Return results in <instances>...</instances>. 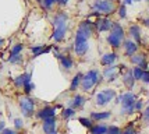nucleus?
<instances>
[{
	"instance_id": "46",
	"label": "nucleus",
	"mask_w": 149,
	"mask_h": 134,
	"mask_svg": "<svg viewBox=\"0 0 149 134\" xmlns=\"http://www.w3.org/2000/svg\"><path fill=\"white\" fill-rule=\"evenodd\" d=\"M1 45H4V39L3 38H0V46H1Z\"/></svg>"
},
{
	"instance_id": "1",
	"label": "nucleus",
	"mask_w": 149,
	"mask_h": 134,
	"mask_svg": "<svg viewBox=\"0 0 149 134\" xmlns=\"http://www.w3.org/2000/svg\"><path fill=\"white\" fill-rule=\"evenodd\" d=\"M67 21H68V15L64 11H60L53 17V39L56 42H61L65 38V32H67Z\"/></svg>"
},
{
	"instance_id": "48",
	"label": "nucleus",
	"mask_w": 149,
	"mask_h": 134,
	"mask_svg": "<svg viewBox=\"0 0 149 134\" xmlns=\"http://www.w3.org/2000/svg\"><path fill=\"white\" fill-rule=\"evenodd\" d=\"M132 1H142V0H132Z\"/></svg>"
},
{
	"instance_id": "25",
	"label": "nucleus",
	"mask_w": 149,
	"mask_h": 134,
	"mask_svg": "<svg viewBox=\"0 0 149 134\" xmlns=\"http://www.w3.org/2000/svg\"><path fill=\"white\" fill-rule=\"evenodd\" d=\"M81 78H82V73H78L74 76V78L71 80V85H70V89L71 91H75V89L79 87V84H81Z\"/></svg>"
},
{
	"instance_id": "40",
	"label": "nucleus",
	"mask_w": 149,
	"mask_h": 134,
	"mask_svg": "<svg viewBox=\"0 0 149 134\" xmlns=\"http://www.w3.org/2000/svg\"><path fill=\"white\" fill-rule=\"evenodd\" d=\"M14 126H15V130L22 128V120H21V119H15V120H14Z\"/></svg>"
},
{
	"instance_id": "9",
	"label": "nucleus",
	"mask_w": 149,
	"mask_h": 134,
	"mask_svg": "<svg viewBox=\"0 0 149 134\" xmlns=\"http://www.w3.org/2000/svg\"><path fill=\"white\" fill-rule=\"evenodd\" d=\"M54 56L60 60V64H61V67L64 69V70H71L72 67H74V60H72L70 56H64V55H60V53H54Z\"/></svg>"
},
{
	"instance_id": "8",
	"label": "nucleus",
	"mask_w": 149,
	"mask_h": 134,
	"mask_svg": "<svg viewBox=\"0 0 149 134\" xmlns=\"http://www.w3.org/2000/svg\"><path fill=\"white\" fill-rule=\"evenodd\" d=\"M93 25H95L97 32H104V31H109L111 28L113 21H110L109 18H99L96 20V22H93Z\"/></svg>"
},
{
	"instance_id": "23",
	"label": "nucleus",
	"mask_w": 149,
	"mask_h": 134,
	"mask_svg": "<svg viewBox=\"0 0 149 134\" xmlns=\"http://www.w3.org/2000/svg\"><path fill=\"white\" fill-rule=\"evenodd\" d=\"M123 81H124V84L127 85V88H132V87H134L135 80H134V77H132V73H131V71H127V73L124 74Z\"/></svg>"
},
{
	"instance_id": "16",
	"label": "nucleus",
	"mask_w": 149,
	"mask_h": 134,
	"mask_svg": "<svg viewBox=\"0 0 149 134\" xmlns=\"http://www.w3.org/2000/svg\"><path fill=\"white\" fill-rule=\"evenodd\" d=\"M128 31H130V35L138 42V46H139V43H141V28H139V25H138V24H134V25L130 27Z\"/></svg>"
},
{
	"instance_id": "3",
	"label": "nucleus",
	"mask_w": 149,
	"mask_h": 134,
	"mask_svg": "<svg viewBox=\"0 0 149 134\" xmlns=\"http://www.w3.org/2000/svg\"><path fill=\"white\" fill-rule=\"evenodd\" d=\"M118 99H120V103L123 105L121 113H127V115L134 113V102L136 101V96L132 92H124L121 96H118Z\"/></svg>"
},
{
	"instance_id": "22",
	"label": "nucleus",
	"mask_w": 149,
	"mask_h": 134,
	"mask_svg": "<svg viewBox=\"0 0 149 134\" xmlns=\"http://www.w3.org/2000/svg\"><path fill=\"white\" fill-rule=\"evenodd\" d=\"M111 34H114V35H117L118 38L124 39V36H125V32H124L123 27L120 25L118 22H113V25H111Z\"/></svg>"
},
{
	"instance_id": "36",
	"label": "nucleus",
	"mask_w": 149,
	"mask_h": 134,
	"mask_svg": "<svg viewBox=\"0 0 149 134\" xmlns=\"http://www.w3.org/2000/svg\"><path fill=\"white\" fill-rule=\"evenodd\" d=\"M118 15H120V18H125L127 17V13H125V6L121 4L120 8H118Z\"/></svg>"
},
{
	"instance_id": "17",
	"label": "nucleus",
	"mask_w": 149,
	"mask_h": 134,
	"mask_svg": "<svg viewBox=\"0 0 149 134\" xmlns=\"http://www.w3.org/2000/svg\"><path fill=\"white\" fill-rule=\"evenodd\" d=\"M124 39H121V38H118L117 35H114V34H111L110 32V35L107 36V43L110 45L111 48H120L121 46V42H123Z\"/></svg>"
},
{
	"instance_id": "6",
	"label": "nucleus",
	"mask_w": 149,
	"mask_h": 134,
	"mask_svg": "<svg viewBox=\"0 0 149 134\" xmlns=\"http://www.w3.org/2000/svg\"><path fill=\"white\" fill-rule=\"evenodd\" d=\"M114 98H116V91L114 89H103L96 95V103L99 106H103V105H107L110 101H113Z\"/></svg>"
},
{
	"instance_id": "13",
	"label": "nucleus",
	"mask_w": 149,
	"mask_h": 134,
	"mask_svg": "<svg viewBox=\"0 0 149 134\" xmlns=\"http://www.w3.org/2000/svg\"><path fill=\"white\" fill-rule=\"evenodd\" d=\"M42 128H43L45 134L50 133V131H53V130H56V119H54V117H47V119H45V120H43V126H42Z\"/></svg>"
},
{
	"instance_id": "12",
	"label": "nucleus",
	"mask_w": 149,
	"mask_h": 134,
	"mask_svg": "<svg viewBox=\"0 0 149 134\" xmlns=\"http://www.w3.org/2000/svg\"><path fill=\"white\" fill-rule=\"evenodd\" d=\"M124 51H125V56H132L138 51V45L132 41H125L124 42Z\"/></svg>"
},
{
	"instance_id": "15",
	"label": "nucleus",
	"mask_w": 149,
	"mask_h": 134,
	"mask_svg": "<svg viewBox=\"0 0 149 134\" xmlns=\"http://www.w3.org/2000/svg\"><path fill=\"white\" fill-rule=\"evenodd\" d=\"M116 60H117V55L114 52H111V53H106V55L102 56L100 63L103 64V66H110V64H113Z\"/></svg>"
},
{
	"instance_id": "14",
	"label": "nucleus",
	"mask_w": 149,
	"mask_h": 134,
	"mask_svg": "<svg viewBox=\"0 0 149 134\" xmlns=\"http://www.w3.org/2000/svg\"><path fill=\"white\" fill-rule=\"evenodd\" d=\"M29 81H32V80H31V74H29V73H24V74L18 76L15 80H14V84H15V87L22 88V87H24V84L29 83Z\"/></svg>"
},
{
	"instance_id": "43",
	"label": "nucleus",
	"mask_w": 149,
	"mask_h": 134,
	"mask_svg": "<svg viewBox=\"0 0 149 134\" xmlns=\"http://www.w3.org/2000/svg\"><path fill=\"white\" fill-rule=\"evenodd\" d=\"M131 3H132V0H124L123 1L124 6H128V4H131Z\"/></svg>"
},
{
	"instance_id": "41",
	"label": "nucleus",
	"mask_w": 149,
	"mask_h": 134,
	"mask_svg": "<svg viewBox=\"0 0 149 134\" xmlns=\"http://www.w3.org/2000/svg\"><path fill=\"white\" fill-rule=\"evenodd\" d=\"M148 117H149V109H145V110H143V121H145V123L148 121Z\"/></svg>"
},
{
	"instance_id": "11",
	"label": "nucleus",
	"mask_w": 149,
	"mask_h": 134,
	"mask_svg": "<svg viewBox=\"0 0 149 134\" xmlns=\"http://www.w3.org/2000/svg\"><path fill=\"white\" fill-rule=\"evenodd\" d=\"M56 115V108H49V106H46V108L40 109L38 113H36V117L40 119V120H45L47 117H54Z\"/></svg>"
},
{
	"instance_id": "4",
	"label": "nucleus",
	"mask_w": 149,
	"mask_h": 134,
	"mask_svg": "<svg viewBox=\"0 0 149 134\" xmlns=\"http://www.w3.org/2000/svg\"><path fill=\"white\" fill-rule=\"evenodd\" d=\"M19 109L22 112V115L25 117H31L35 112V102L33 99H31L28 95L25 96H21L19 98Z\"/></svg>"
},
{
	"instance_id": "38",
	"label": "nucleus",
	"mask_w": 149,
	"mask_h": 134,
	"mask_svg": "<svg viewBox=\"0 0 149 134\" xmlns=\"http://www.w3.org/2000/svg\"><path fill=\"white\" fill-rule=\"evenodd\" d=\"M141 109H142V101H139V99H138V101L134 102V110H138V112H139Z\"/></svg>"
},
{
	"instance_id": "44",
	"label": "nucleus",
	"mask_w": 149,
	"mask_h": 134,
	"mask_svg": "<svg viewBox=\"0 0 149 134\" xmlns=\"http://www.w3.org/2000/svg\"><path fill=\"white\" fill-rule=\"evenodd\" d=\"M4 127H6V123H4V121H0V131H1Z\"/></svg>"
},
{
	"instance_id": "24",
	"label": "nucleus",
	"mask_w": 149,
	"mask_h": 134,
	"mask_svg": "<svg viewBox=\"0 0 149 134\" xmlns=\"http://www.w3.org/2000/svg\"><path fill=\"white\" fill-rule=\"evenodd\" d=\"M91 133L92 134H107V126H104V124H96V126H92Z\"/></svg>"
},
{
	"instance_id": "21",
	"label": "nucleus",
	"mask_w": 149,
	"mask_h": 134,
	"mask_svg": "<svg viewBox=\"0 0 149 134\" xmlns=\"http://www.w3.org/2000/svg\"><path fill=\"white\" fill-rule=\"evenodd\" d=\"M111 116L110 112H92L91 113V119L92 120H106V119H109Z\"/></svg>"
},
{
	"instance_id": "18",
	"label": "nucleus",
	"mask_w": 149,
	"mask_h": 134,
	"mask_svg": "<svg viewBox=\"0 0 149 134\" xmlns=\"http://www.w3.org/2000/svg\"><path fill=\"white\" fill-rule=\"evenodd\" d=\"M85 103V98L82 95H75L72 98V101H70V108L77 109V108H82Z\"/></svg>"
},
{
	"instance_id": "10",
	"label": "nucleus",
	"mask_w": 149,
	"mask_h": 134,
	"mask_svg": "<svg viewBox=\"0 0 149 134\" xmlns=\"http://www.w3.org/2000/svg\"><path fill=\"white\" fill-rule=\"evenodd\" d=\"M131 62L135 64V66H139L142 70H146L148 69V63H146V56L143 53H138V55H132L130 56Z\"/></svg>"
},
{
	"instance_id": "35",
	"label": "nucleus",
	"mask_w": 149,
	"mask_h": 134,
	"mask_svg": "<svg viewBox=\"0 0 149 134\" xmlns=\"http://www.w3.org/2000/svg\"><path fill=\"white\" fill-rule=\"evenodd\" d=\"M121 134H136V130L132 127V124H130L128 127H125V130Z\"/></svg>"
},
{
	"instance_id": "39",
	"label": "nucleus",
	"mask_w": 149,
	"mask_h": 134,
	"mask_svg": "<svg viewBox=\"0 0 149 134\" xmlns=\"http://www.w3.org/2000/svg\"><path fill=\"white\" fill-rule=\"evenodd\" d=\"M0 134H17V131L15 130H13V128H3L1 131H0Z\"/></svg>"
},
{
	"instance_id": "20",
	"label": "nucleus",
	"mask_w": 149,
	"mask_h": 134,
	"mask_svg": "<svg viewBox=\"0 0 149 134\" xmlns=\"http://www.w3.org/2000/svg\"><path fill=\"white\" fill-rule=\"evenodd\" d=\"M88 49H89L88 42H82V43L74 45V51H75V53H77V56H84L85 53L88 52Z\"/></svg>"
},
{
	"instance_id": "2",
	"label": "nucleus",
	"mask_w": 149,
	"mask_h": 134,
	"mask_svg": "<svg viewBox=\"0 0 149 134\" xmlns=\"http://www.w3.org/2000/svg\"><path fill=\"white\" fill-rule=\"evenodd\" d=\"M99 81V73L97 70H89L86 71L85 74H82V78H81V87L84 91H91L95 85Z\"/></svg>"
},
{
	"instance_id": "34",
	"label": "nucleus",
	"mask_w": 149,
	"mask_h": 134,
	"mask_svg": "<svg viewBox=\"0 0 149 134\" xmlns=\"http://www.w3.org/2000/svg\"><path fill=\"white\" fill-rule=\"evenodd\" d=\"M107 134H121V131L117 126H109L107 127Z\"/></svg>"
},
{
	"instance_id": "28",
	"label": "nucleus",
	"mask_w": 149,
	"mask_h": 134,
	"mask_svg": "<svg viewBox=\"0 0 149 134\" xmlns=\"http://www.w3.org/2000/svg\"><path fill=\"white\" fill-rule=\"evenodd\" d=\"M113 74H117V67L116 66H111L110 64V67H107V69H104L103 71V76L107 78V77H110L113 76Z\"/></svg>"
},
{
	"instance_id": "30",
	"label": "nucleus",
	"mask_w": 149,
	"mask_h": 134,
	"mask_svg": "<svg viewBox=\"0 0 149 134\" xmlns=\"http://www.w3.org/2000/svg\"><path fill=\"white\" fill-rule=\"evenodd\" d=\"M74 115H75V110L72 108H67V109H64V112H63V117H64V119H70V117H72Z\"/></svg>"
},
{
	"instance_id": "26",
	"label": "nucleus",
	"mask_w": 149,
	"mask_h": 134,
	"mask_svg": "<svg viewBox=\"0 0 149 134\" xmlns=\"http://www.w3.org/2000/svg\"><path fill=\"white\" fill-rule=\"evenodd\" d=\"M143 71H145V70H142L139 66H135V67L131 70V73H132V77H134V80H135V81H136V80H138V81L141 80V77H142V74H143Z\"/></svg>"
},
{
	"instance_id": "7",
	"label": "nucleus",
	"mask_w": 149,
	"mask_h": 134,
	"mask_svg": "<svg viewBox=\"0 0 149 134\" xmlns=\"http://www.w3.org/2000/svg\"><path fill=\"white\" fill-rule=\"evenodd\" d=\"M93 28H95L93 22L89 21V20H86V21H82V22L78 25L77 32H79L81 35H84L86 39H89L92 36V34H93Z\"/></svg>"
},
{
	"instance_id": "42",
	"label": "nucleus",
	"mask_w": 149,
	"mask_h": 134,
	"mask_svg": "<svg viewBox=\"0 0 149 134\" xmlns=\"http://www.w3.org/2000/svg\"><path fill=\"white\" fill-rule=\"evenodd\" d=\"M56 3H57L58 6H65L68 3V0H56Z\"/></svg>"
},
{
	"instance_id": "33",
	"label": "nucleus",
	"mask_w": 149,
	"mask_h": 134,
	"mask_svg": "<svg viewBox=\"0 0 149 134\" xmlns=\"http://www.w3.org/2000/svg\"><path fill=\"white\" fill-rule=\"evenodd\" d=\"M21 51H22V45L17 43L11 48V53H10V55H18V53H21Z\"/></svg>"
},
{
	"instance_id": "29",
	"label": "nucleus",
	"mask_w": 149,
	"mask_h": 134,
	"mask_svg": "<svg viewBox=\"0 0 149 134\" xmlns=\"http://www.w3.org/2000/svg\"><path fill=\"white\" fill-rule=\"evenodd\" d=\"M79 123L85 126L86 128H91L93 126V123H92V119H86V117H79Z\"/></svg>"
},
{
	"instance_id": "27",
	"label": "nucleus",
	"mask_w": 149,
	"mask_h": 134,
	"mask_svg": "<svg viewBox=\"0 0 149 134\" xmlns=\"http://www.w3.org/2000/svg\"><path fill=\"white\" fill-rule=\"evenodd\" d=\"M8 62L11 64H21L22 63V56L21 55H10V59H8Z\"/></svg>"
},
{
	"instance_id": "45",
	"label": "nucleus",
	"mask_w": 149,
	"mask_h": 134,
	"mask_svg": "<svg viewBox=\"0 0 149 134\" xmlns=\"http://www.w3.org/2000/svg\"><path fill=\"white\" fill-rule=\"evenodd\" d=\"M143 24H145V25H149V20L145 18V20H143Z\"/></svg>"
},
{
	"instance_id": "5",
	"label": "nucleus",
	"mask_w": 149,
	"mask_h": 134,
	"mask_svg": "<svg viewBox=\"0 0 149 134\" xmlns=\"http://www.w3.org/2000/svg\"><path fill=\"white\" fill-rule=\"evenodd\" d=\"M92 8L96 10L99 14L114 13V4L111 3L110 0H96V1L92 4Z\"/></svg>"
},
{
	"instance_id": "47",
	"label": "nucleus",
	"mask_w": 149,
	"mask_h": 134,
	"mask_svg": "<svg viewBox=\"0 0 149 134\" xmlns=\"http://www.w3.org/2000/svg\"><path fill=\"white\" fill-rule=\"evenodd\" d=\"M47 134H57V131H56V130H53V131H50V133H47Z\"/></svg>"
},
{
	"instance_id": "49",
	"label": "nucleus",
	"mask_w": 149,
	"mask_h": 134,
	"mask_svg": "<svg viewBox=\"0 0 149 134\" xmlns=\"http://www.w3.org/2000/svg\"><path fill=\"white\" fill-rule=\"evenodd\" d=\"M36 1H39V3H40V1H42V0H36Z\"/></svg>"
},
{
	"instance_id": "32",
	"label": "nucleus",
	"mask_w": 149,
	"mask_h": 134,
	"mask_svg": "<svg viewBox=\"0 0 149 134\" xmlns=\"http://www.w3.org/2000/svg\"><path fill=\"white\" fill-rule=\"evenodd\" d=\"M40 3L43 4V7H45L46 10H50V8L53 7V4L56 3V0H42Z\"/></svg>"
},
{
	"instance_id": "19",
	"label": "nucleus",
	"mask_w": 149,
	"mask_h": 134,
	"mask_svg": "<svg viewBox=\"0 0 149 134\" xmlns=\"http://www.w3.org/2000/svg\"><path fill=\"white\" fill-rule=\"evenodd\" d=\"M50 46H43V45H38V46H32L31 48V52L33 53V56H40V55H43V53H47V52H50Z\"/></svg>"
},
{
	"instance_id": "31",
	"label": "nucleus",
	"mask_w": 149,
	"mask_h": 134,
	"mask_svg": "<svg viewBox=\"0 0 149 134\" xmlns=\"http://www.w3.org/2000/svg\"><path fill=\"white\" fill-rule=\"evenodd\" d=\"M24 92H25V95H28V94H31V91H32L33 88H35V85L32 84V81H29V83H26L24 84Z\"/></svg>"
},
{
	"instance_id": "37",
	"label": "nucleus",
	"mask_w": 149,
	"mask_h": 134,
	"mask_svg": "<svg viewBox=\"0 0 149 134\" xmlns=\"http://www.w3.org/2000/svg\"><path fill=\"white\" fill-rule=\"evenodd\" d=\"M141 81H142V83H145V84H148V83H149V73H148L146 70L143 71L142 77H141Z\"/></svg>"
}]
</instances>
